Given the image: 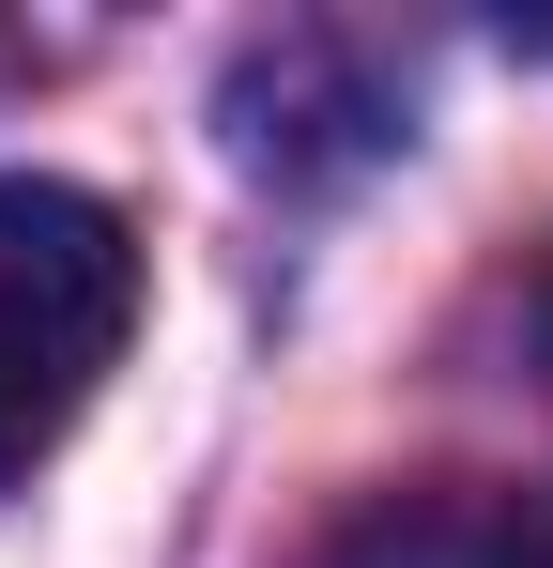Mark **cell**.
<instances>
[{
  "label": "cell",
  "mask_w": 553,
  "mask_h": 568,
  "mask_svg": "<svg viewBox=\"0 0 553 568\" xmlns=\"http://www.w3.org/2000/svg\"><path fill=\"white\" fill-rule=\"evenodd\" d=\"M123 338H139V231L92 185L0 170V491L92 415Z\"/></svg>",
  "instance_id": "6da1fadb"
},
{
  "label": "cell",
  "mask_w": 553,
  "mask_h": 568,
  "mask_svg": "<svg viewBox=\"0 0 553 568\" xmlns=\"http://www.w3.org/2000/svg\"><path fill=\"white\" fill-rule=\"evenodd\" d=\"M507 568H553V507H523V523H507Z\"/></svg>",
  "instance_id": "7a4b0ae2"
},
{
  "label": "cell",
  "mask_w": 553,
  "mask_h": 568,
  "mask_svg": "<svg viewBox=\"0 0 553 568\" xmlns=\"http://www.w3.org/2000/svg\"><path fill=\"white\" fill-rule=\"evenodd\" d=\"M539 369H553V292H539Z\"/></svg>",
  "instance_id": "3957f363"
}]
</instances>
